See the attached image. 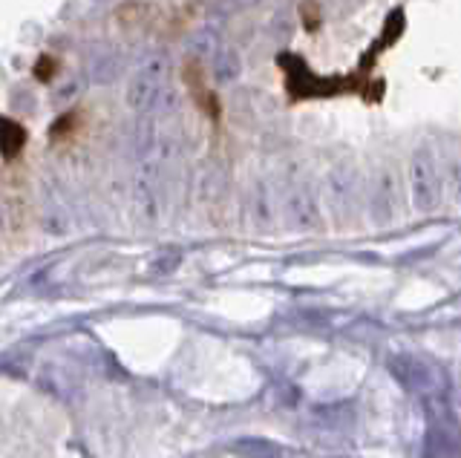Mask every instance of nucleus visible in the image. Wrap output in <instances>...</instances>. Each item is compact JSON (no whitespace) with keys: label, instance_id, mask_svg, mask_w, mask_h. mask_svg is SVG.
<instances>
[{"label":"nucleus","instance_id":"obj_2","mask_svg":"<svg viewBox=\"0 0 461 458\" xmlns=\"http://www.w3.org/2000/svg\"><path fill=\"white\" fill-rule=\"evenodd\" d=\"M26 141V133L21 124H14L12 119H0V153L14 156Z\"/></svg>","mask_w":461,"mask_h":458},{"label":"nucleus","instance_id":"obj_1","mask_svg":"<svg viewBox=\"0 0 461 458\" xmlns=\"http://www.w3.org/2000/svg\"><path fill=\"white\" fill-rule=\"evenodd\" d=\"M182 78L187 84V90H191L194 95V102L202 107V112H205L208 119L213 121H220L222 116V107H220V98L213 95V90L208 87V81H205V69H202L199 61H187L185 69H182Z\"/></svg>","mask_w":461,"mask_h":458},{"label":"nucleus","instance_id":"obj_3","mask_svg":"<svg viewBox=\"0 0 461 458\" xmlns=\"http://www.w3.org/2000/svg\"><path fill=\"white\" fill-rule=\"evenodd\" d=\"M300 18H303V26H306L309 32H314L317 26H321V21H323L321 4H317V0H303V4H300Z\"/></svg>","mask_w":461,"mask_h":458}]
</instances>
